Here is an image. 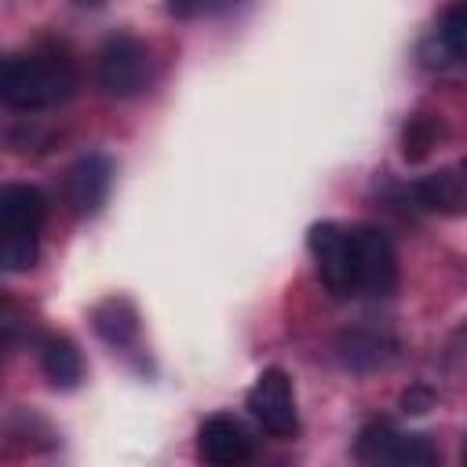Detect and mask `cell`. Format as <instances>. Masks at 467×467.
Returning <instances> with one entry per match:
<instances>
[{
	"mask_svg": "<svg viewBox=\"0 0 467 467\" xmlns=\"http://www.w3.org/2000/svg\"><path fill=\"white\" fill-rule=\"evenodd\" d=\"M150 47L131 36V33H117L102 44L99 51V84L106 95L113 99H131L150 84Z\"/></svg>",
	"mask_w": 467,
	"mask_h": 467,
	"instance_id": "7a4b0ae2",
	"label": "cell"
},
{
	"mask_svg": "<svg viewBox=\"0 0 467 467\" xmlns=\"http://www.w3.org/2000/svg\"><path fill=\"white\" fill-rule=\"evenodd\" d=\"M434 139H438V124L431 117H412L405 124V131H401V153H405V161H423L431 153Z\"/></svg>",
	"mask_w": 467,
	"mask_h": 467,
	"instance_id": "2e32d148",
	"label": "cell"
},
{
	"mask_svg": "<svg viewBox=\"0 0 467 467\" xmlns=\"http://www.w3.org/2000/svg\"><path fill=\"white\" fill-rule=\"evenodd\" d=\"M336 354H339V361L347 368L372 372V368H379L394 354V339H387V336H379L372 328H350V332H343L336 339Z\"/></svg>",
	"mask_w": 467,
	"mask_h": 467,
	"instance_id": "30bf717a",
	"label": "cell"
},
{
	"mask_svg": "<svg viewBox=\"0 0 467 467\" xmlns=\"http://www.w3.org/2000/svg\"><path fill=\"white\" fill-rule=\"evenodd\" d=\"M0 263L18 274L36 263V234H0Z\"/></svg>",
	"mask_w": 467,
	"mask_h": 467,
	"instance_id": "9a60e30c",
	"label": "cell"
},
{
	"mask_svg": "<svg viewBox=\"0 0 467 467\" xmlns=\"http://www.w3.org/2000/svg\"><path fill=\"white\" fill-rule=\"evenodd\" d=\"M412 197L427 212H463L467 208V182L456 171H434L412 182Z\"/></svg>",
	"mask_w": 467,
	"mask_h": 467,
	"instance_id": "8fae6325",
	"label": "cell"
},
{
	"mask_svg": "<svg viewBox=\"0 0 467 467\" xmlns=\"http://www.w3.org/2000/svg\"><path fill=\"white\" fill-rule=\"evenodd\" d=\"M438 40L445 47V55H452L456 62H467V0H456L438 26Z\"/></svg>",
	"mask_w": 467,
	"mask_h": 467,
	"instance_id": "5bb4252c",
	"label": "cell"
},
{
	"mask_svg": "<svg viewBox=\"0 0 467 467\" xmlns=\"http://www.w3.org/2000/svg\"><path fill=\"white\" fill-rule=\"evenodd\" d=\"M460 179H463V182H467V157H463V161H460Z\"/></svg>",
	"mask_w": 467,
	"mask_h": 467,
	"instance_id": "d6986e66",
	"label": "cell"
},
{
	"mask_svg": "<svg viewBox=\"0 0 467 467\" xmlns=\"http://www.w3.org/2000/svg\"><path fill=\"white\" fill-rule=\"evenodd\" d=\"M91 321H95V332H99L109 347H117V350H120V347H131V343L139 339V314H135V306H131L128 299H120V296L99 303L95 314H91Z\"/></svg>",
	"mask_w": 467,
	"mask_h": 467,
	"instance_id": "4fadbf2b",
	"label": "cell"
},
{
	"mask_svg": "<svg viewBox=\"0 0 467 467\" xmlns=\"http://www.w3.org/2000/svg\"><path fill=\"white\" fill-rule=\"evenodd\" d=\"M77 69L62 55H11L0 73V95L11 109H47L73 95Z\"/></svg>",
	"mask_w": 467,
	"mask_h": 467,
	"instance_id": "6da1fadb",
	"label": "cell"
},
{
	"mask_svg": "<svg viewBox=\"0 0 467 467\" xmlns=\"http://www.w3.org/2000/svg\"><path fill=\"white\" fill-rule=\"evenodd\" d=\"M431 390H409L405 398H401V405H405V412H427L431 409Z\"/></svg>",
	"mask_w": 467,
	"mask_h": 467,
	"instance_id": "ac0fdd59",
	"label": "cell"
},
{
	"mask_svg": "<svg viewBox=\"0 0 467 467\" xmlns=\"http://www.w3.org/2000/svg\"><path fill=\"white\" fill-rule=\"evenodd\" d=\"M197 449L212 467H241L252 460V438L234 416H208L197 431Z\"/></svg>",
	"mask_w": 467,
	"mask_h": 467,
	"instance_id": "ba28073f",
	"label": "cell"
},
{
	"mask_svg": "<svg viewBox=\"0 0 467 467\" xmlns=\"http://www.w3.org/2000/svg\"><path fill=\"white\" fill-rule=\"evenodd\" d=\"M358 460L394 463V467H431L438 452L423 434H401L387 423H368L358 434Z\"/></svg>",
	"mask_w": 467,
	"mask_h": 467,
	"instance_id": "8992f818",
	"label": "cell"
},
{
	"mask_svg": "<svg viewBox=\"0 0 467 467\" xmlns=\"http://www.w3.org/2000/svg\"><path fill=\"white\" fill-rule=\"evenodd\" d=\"M47 197L36 186L11 182L0 190V234H40Z\"/></svg>",
	"mask_w": 467,
	"mask_h": 467,
	"instance_id": "9c48e42d",
	"label": "cell"
},
{
	"mask_svg": "<svg viewBox=\"0 0 467 467\" xmlns=\"http://www.w3.org/2000/svg\"><path fill=\"white\" fill-rule=\"evenodd\" d=\"M244 0H168V11L175 18H201V15H223L234 11Z\"/></svg>",
	"mask_w": 467,
	"mask_h": 467,
	"instance_id": "e0dca14e",
	"label": "cell"
},
{
	"mask_svg": "<svg viewBox=\"0 0 467 467\" xmlns=\"http://www.w3.org/2000/svg\"><path fill=\"white\" fill-rule=\"evenodd\" d=\"M73 4H80V7H95V4H102V0H73Z\"/></svg>",
	"mask_w": 467,
	"mask_h": 467,
	"instance_id": "ffe728a7",
	"label": "cell"
},
{
	"mask_svg": "<svg viewBox=\"0 0 467 467\" xmlns=\"http://www.w3.org/2000/svg\"><path fill=\"white\" fill-rule=\"evenodd\" d=\"M109 186H113V161L102 153H88L66 171V204L73 208V215H95L106 204Z\"/></svg>",
	"mask_w": 467,
	"mask_h": 467,
	"instance_id": "52a82bcc",
	"label": "cell"
},
{
	"mask_svg": "<svg viewBox=\"0 0 467 467\" xmlns=\"http://www.w3.org/2000/svg\"><path fill=\"white\" fill-rule=\"evenodd\" d=\"M463 463H467V445H463Z\"/></svg>",
	"mask_w": 467,
	"mask_h": 467,
	"instance_id": "44dd1931",
	"label": "cell"
},
{
	"mask_svg": "<svg viewBox=\"0 0 467 467\" xmlns=\"http://www.w3.org/2000/svg\"><path fill=\"white\" fill-rule=\"evenodd\" d=\"M40 368H44L47 383L58 387V390L77 387L80 376H84L80 350H77L73 339H66V336H47V339L40 343Z\"/></svg>",
	"mask_w": 467,
	"mask_h": 467,
	"instance_id": "7c38bea8",
	"label": "cell"
},
{
	"mask_svg": "<svg viewBox=\"0 0 467 467\" xmlns=\"http://www.w3.org/2000/svg\"><path fill=\"white\" fill-rule=\"evenodd\" d=\"M248 412L270 438H292L296 434V394L292 379L281 368L259 372V379L248 390Z\"/></svg>",
	"mask_w": 467,
	"mask_h": 467,
	"instance_id": "5b68a950",
	"label": "cell"
},
{
	"mask_svg": "<svg viewBox=\"0 0 467 467\" xmlns=\"http://www.w3.org/2000/svg\"><path fill=\"white\" fill-rule=\"evenodd\" d=\"M350 244H354V277L358 292L365 296H390L398 288V252L394 241L379 226H350Z\"/></svg>",
	"mask_w": 467,
	"mask_h": 467,
	"instance_id": "3957f363",
	"label": "cell"
},
{
	"mask_svg": "<svg viewBox=\"0 0 467 467\" xmlns=\"http://www.w3.org/2000/svg\"><path fill=\"white\" fill-rule=\"evenodd\" d=\"M310 255L317 263V274L325 281V288L332 296H354L358 292V277H354V244H350V230H343L339 223H314L306 234Z\"/></svg>",
	"mask_w": 467,
	"mask_h": 467,
	"instance_id": "277c9868",
	"label": "cell"
}]
</instances>
